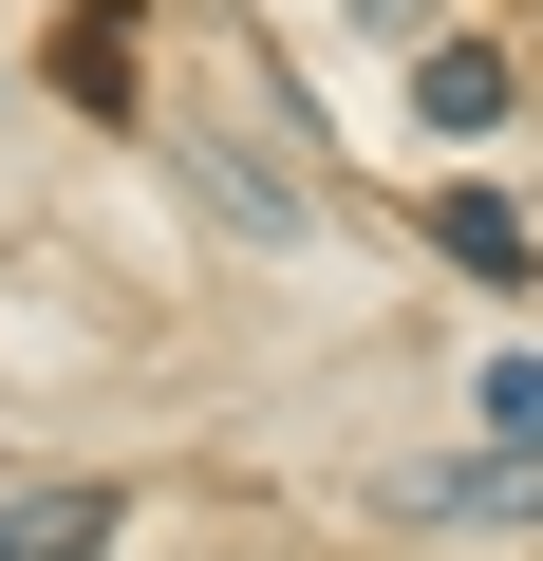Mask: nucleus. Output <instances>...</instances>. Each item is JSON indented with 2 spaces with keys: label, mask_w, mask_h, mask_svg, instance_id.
Here are the masks:
<instances>
[{
  "label": "nucleus",
  "mask_w": 543,
  "mask_h": 561,
  "mask_svg": "<svg viewBox=\"0 0 543 561\" xmlns=\"http://www.w3.org/2000/svg\"><path fill=\"white\" fill-rule=\"evenodd\" d=\"M487 431H506V449H543V356H506V375H487Z\"/></svg>",
  "instance_id": "5"
},
{
  "label": "nucleus",
  "mask_w": 543,
  "mask_h": 561,
  "mask_svg": "<svg viewBox=\"0 0 543 561\" xmlns=\"http://www.w3.org/2000/svg\"><path fill=\"white\" fill-rule=\"evenodd\" d=\"M412 113H431V150L487 131V113H506V57H487V38H412Z\"/></svg>",
  "instance_id": "2"
},
{
  "label": "nucleus",
  "mask_w": 543,
  "mask_h": 561,
  "mask_svg": "<svg viewBox=\"0 0 543 561\" xmlns=\"http://www.w3.org/2000/svg\"><path fill=\"white\" fill-rule=\"evenodd\" d=\"M431 524H543V449H468V468H412Z\"/></svg>",
  "instance_id": "1"
},
{
  "label": "nucleus",
  "mask_w": 543,
  "mask_h": 561,
  "mask_svg": "<svg viewBox=\"0 0 543 561\" xmlns=\"http://www.w3.org/2000/svg\"><path fill=\"white\" fill-rule=\"evenodd\" d=\"M431 225H450V262H468V280H524V206H506V187H450Z\"/></svg>",
  "instance_id": "4"
},
{
  "label": "nucleus",
  "mask_w": 543,
  "mask_h": 561,
  "mask_svg": "<svg viewBox=\"0 0 543 561\" xmlns=\"http://www.w3.org/2000/svg\"><path fill=\"white\" fill-rule=\"evenodd\" d=\"M113 542V486H38V505H0V561H94Z\"/></svg>",
  "instance_id": "3"
},
{
  "label": "nucleus",
  "mask_w": 543,
  "mask_h": 561,
  "mask_svg": "<svg viewBox=\"0 0 543 561\" xmlns=\"http://www.w3.org/2000/svg\"><path fill=\"white\" fill-rule=\"evenodd\" d=\"M338 20H357V38H431V0H338Z\"/></svg>",
  "instance_id": "6"
}]
</instances>
